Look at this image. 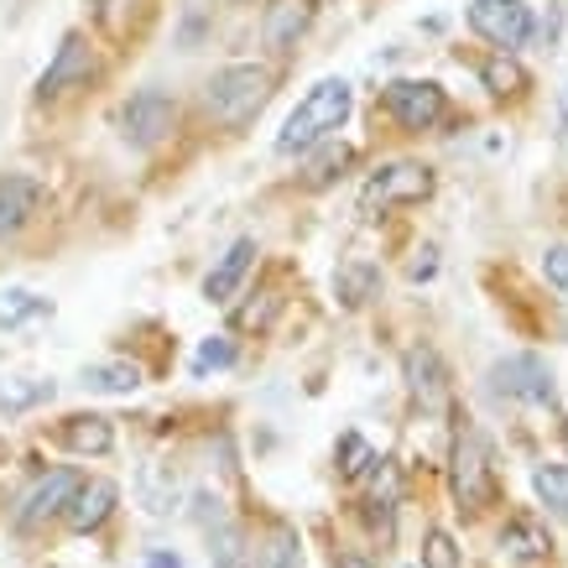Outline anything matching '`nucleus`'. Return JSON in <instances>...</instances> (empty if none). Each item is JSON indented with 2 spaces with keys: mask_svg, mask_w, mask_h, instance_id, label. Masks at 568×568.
<instances>
[{
  "mask_svg": "<svg viewBox=\"0 0 568 568\" xmlns=\"http://www.w3.org/2000/svg\"><path fill=\"white\" fill-rule=\"evenodd\" d=\"M349 104H355V94H349L345 79H318V84L297 100V110L282 121V136H276V152L293 156V152H308V146H318V141H328L339 125L349 121Z\"/></svg>",
  "mask_w": 568,
  "mask_h": 568,
  "instance_id": "1",
  "label": "nucleus"
},
{
  "mask_svg": "<svg viewBox=\"0 0 568 568\" xmlns=\"http://www.w3.org/2000/svg\"><path fill=\"white\" fill-rule=\"evenodd\" d=\"M448 485H454V500H459V511H485V506H496V454L485 444V433L465 428L454 438V459H448Z\"/></svg>",
  "mask_w": 568,
  "mask_h": 568,
  "instance_id": "2",
  "label": "nucleus"
},
{
  "mask_svg": "<svg viewBox=\"0 0 568 568\" xmlns=\"http://www.w3.org/2000/svg\"><path fill=\"white\" fill-rule=\"evenodd\" d=\"M266 100H272V73L256 69V63H230V69H220L204 89L209 115L220 125H230V131L251 121Z\"/></svg>",
  "mask_w": 568,
  "mask_h": 568,
  "instance_id": "3",
  "label": "nucleus"
},
{
  "mask_svg": "<svg viewBox=\"0 0 568 568\" xmlns=\"http://www.w3.org/2000/svg\"><path fill=\"white\" fill-rule=\"evenodd\" d=\"M428 193H433V173L423 162H386L361 189V214L365 220H381V214H392V209L423 204Z\"/></svg>",
  "mask_w": 568,
  "mask_h": 568,
  "instance_id": "4",
  "label": "nucleus"
},
{
  "mask_svg": "<svg viewBox=\"0 0 568 568\" xmlns=\"http://www.w3.org/2000/svg\"><path fill=\"white\" fill-rule=\"evenodd\" d=\"M490 386L511 402H527V407H552L558 402V381H552V365L542 355H506V361L490 371Z\"/></svg>",
  "mask_w": 568,
  "mask_h": 568,
  "instance_id": "5",
  "label": "nucleus"
},
{
  "mask_svg": "<svg viewBox=\"0 0 568 568\" xmlns=\"http://www.w3.org/2000/svg\"><path fill=\"white\" fill-rule=\"evenodd\" d=\"M381 100H386V110H392V121L402 131H433L448 115L444 89L433 84V79H392Z\"/></svg>",
  "mask_w": 568,
  "mask_h": 568,
  "instance_id": "6",
  "label": "nucleus"
},
{
  "mask_svg": "<svg viewBox=\"0 0 568 568\" xmlns=\"http://www.w3.org/2000/svg\"><path fill=\"white\" fill-rule=\"evenodd\" d=\"M469 27H475L490 48L511 52L532 37V6H527V0H475V6H469Z\"/></svg>",
  "mask_w": 568,
  "mask_h": 568,
  "instance_id": "7",
  "label": "nucleus"
},
{
  "mask_svg": "<svg viewBox=\"0 0 568 568\" xmlns=\"http://www.w3.org/2000/svg\"><path fill=\"white\" fill-rule=\"evenodd\" d=\"M178 121V100L168 94V89H141V94H131V104H125V141L131 146H156V141H168V131H173Z\"/></svg>",
  "mask_w": 568,
  "mask_h": 568,
  "instance_id": "8",
  "label": "nucleus"
},
{
  "mask_svg": "<svg viewBox=\"0 0 568 568\" xmlns=\"http://www.w3.org/2000/svg\"><path fill=\"white\" fill-rule=\"evenodd\" d=\"M79 485H84V480H79L73 469H52V475H42V480H37L32 490H27V500H21L17 527H21V532H32V527H42V521L63 517Z\"/></svg>",
  "mask_w": 568,
  "mask_h": 568,
  "instance_id": "9",
  "label": "nucleus"
},
{
  "mask_svg": "<svg viewBox=\"0 0 568 568\" xmlns=\"http://www.w3.org/2000/svg\"><path fill=\"white\" fill-rule=\"evenodd\" d=\"M89 73H94V58H89V42L79 32H69L63 42H58V52H52L48 73H42V84H37V94L42 100H63L69 89H84Z\"/></svg>",
  "mask_w": 568,
  "mask_h": 568,
  "instance_id": "10",
  "label": "nucleus"
},
{
  "mask_svg": "<svg viewBox=\"0 0 568 568\" xmlns=\"http://www.w3.org/2000/svg\"><path fill=\"white\" fill-rule=\"evenodd\" d=\"M402 376H407V392L423 413H444L448 407V376H444V361L433 355L428 345L407 349V361H402Z\"/></svg>",
  "mask_w": 568,
  "mask_h": 568,
  "instance_id": "11",
  "label": "nucleus"
},
{
  "mask_svg": "<svg viewBox=\"0 0 568 568\" xmlns=\"http://www.w3.org/2000/svg\"><path fill=\"white\" fill-rule=\"evenodd\" d=\"M318 17V0H266V17H261V37L272 52H293L297 37L313 27Z\"/></svg>",
  "mask_w": 568,
  "mask_h": 568,
  "instance_id": "12",
  "label": "nucleus"
},
{
  "mask_svg": "<svg viewBox=\"0 0 568 568\" xmlns=\"http://www.w3.org/2000/svg\"><path fill=\"white\" fill-rule=\"evenodd\" d=\"M136 500L152 511V517H173L178 500H183V480H178L173 465H162V459H146L136 469Z\"/></svg>",
  "mask_w": 568,
  "mask_h": 568,
  "instance_id": "13",
  "label": "nucleus"
},
{
  "mask_svg": "<svg viewBox=\"0 0 568 568\" xmlns=\"http://www.w3.org/2000/svg\"><path fill=\"white\" fill-rule=\"evenodd\" d=\"M115 500H121V490L110 480H84L79 490H73V500H69V527L73 532H100L104 521H110V511H115Z\"/></svg>",
  "mask_w": 568,
  "mask_h": 568,
  "instance_id": "14",
  "label": "nucleus"
},
{
  "mask_svg": "<svg viewBox=\"0 0 568 568\" xmlns=\"http://www.w3.org/2000/svg\"><path fill=\"white\" fill-rule=\"evenodd\" d=\"M42 204V183L27 173H0V235H17Z\"/></svg>",
  "mask_w": 568,
  "mask_h": 568,
  "instance_id": "15",
  "label": "nucleus"
},
{
  "mask_svg": "<svg viewBox=\"0 0 568 568\" xmlns=\"http://www.w3.org/2000/svg\"><path fill=\"white\" fill-rule=\"evenodd\" d=\"M58 444L73 448V454H94V459H100V454L115 448V428H110V417H100V413H73L58 423Z\"/></svg>",
  "mask_w": 568,
  "mask_h": 568,
  "instance_id": "16",
  "label": "nucleus"
},
{
  "mask_svg": "<svg viewBox=\"0 0 568 568\" xmlns=\"http://www.w3.org/2000/svg\"><path fill=\"white\" fill-rule=\"evenodd\" d=\"M251 266H256V241H235V245H230V251L220 256V266L204 276V297H209V303H230Z\"/></svg>",
  "mask_w": 568,
  "mask_h": 568,
  "instance_id": "17",
  "label": "nucleus"
},
{
  "mask_svg": "<svg viewBox=\"0 0 568 568\" xmlns=\"http://www.w3.org/2000/svg\"><path fill=\"white\" fill-rule=\"evenodd\" d=\"M500 548L511 552L517 564H542V558L552 552V537L532 511H517V517L506 521V532H500Z\"/></svg>",
  "mask_w": 568,
  "mask_h": 568,
  "instance_id": "18",
  "label": "nucleus"
},
{
  "mask_svg": "<svg viewBox=\"0 0 568 568\" xmlns=\"http://www.w3.org/2000/svg\"><path fill=\"white\" fill-rule=\"evenodd\" d=\"M52 402V381H32V376H0V417H21Z\"/></svg>",
  "mask_w": 568,
  "mask_h": 568,
  "instance_id": "19",
  "label": "nucleus"
},
{
  "mask_svg": "<svg viewBox=\"0 0 568 568\" xmlns=\"http://www.w3.org/2000/svg\"><path fill=\"white\" fill-rule=\"evenodd\" d=\"M37 318H52V297H37L27 287H0V328H21Z\"/></svg>",
  "mask_w": 568,
  "mask_h": 568,
  "instance_id": "20",
  "label": "nucleus"
},
{
  "mask_svg": "<svg viewBox=\"0 0 568 568\" xmlns=\"http://www.w3.org/2000/svg\"><path fill=\"white\" fill-rule=\"evenodd\" d=\"M480 84L490 89V94H500V100H511V94H521V89H527V69H521L511 52L496 48V52H490V58L480 63Z\"/></svg>",
  "mask_w": 568,
  "mask_h": 568,
  "instance_id": "21",
  "label": "nucleus"
},
{
  "mask_svg": "<svg viewBox=\"0 0 568 568\" xmlns=\"http://www.w3.org/2000/svg\"><path fill=\"white\" fill-rule=\"evenodd\" d=\"M84 386H89V392L131 396V392L141 386V365H131V361H104V365H89V371H84Z\"/></svg>",
  "mask_w": 568,
  "mask_h": 568,
  "instance_id": "22",
  "label": "nucleus"
},
{
  "mask_svg": "<svg viewBox=\"0 0 568 568\" xmlns=\"http://www.w3.org/2000/svg\"><path fill=\"white\" fill-rule=\"evenodd\" d=\"M381 287V272L371 266V261H345L339 266V276H334V293L345 297L349 308H361V303H371Z\"/></svg>",
  "mask_w": 568,
  "mask_h": 568,
  "instance_id": "23",
  "label": "nucleus"
},
{
  "mask_svg": "<svg viewBox=\"0 0 568 568\" xmlns=\"http://www.w3.org/2000/svg\"><path fill=\"white\" fill-rule=\"evenodd\" d=\"M251 558H256V568H297V564H303L297 532H293V527H272V537H266L261 548H251Z\"/></svg>",
  "mask_w": 568,
  "mask_h": 568,
  "instance_id": "24",
  "label": "nucleus"
},
{
  "mask_svg": "<svg viewBox=\"0 0 568 568\" xmlns=\"http://www.w3.org/2000/svg\"><path fill=\"white\" fill-rule=\"evenodd\" d=\"M532 490H537V500L548 506L558 521H568V465H542L532 475Z\"/></svg>",
  "mask_w": 568,
  "mask_h": 568,
  "instance_id": "25",
  "label": "nucleus"
},
{
  "mask_svg": "<svg viewBox=\"0 0 568 568\" xmlns=\"http://www.w3.org/2000/svg\"><path fill=\"white\" fill-rule=\"evenodd\" d=\"M334 459H339V480H361L365 469L376 465V448L365 444L361 433H345V438H339V454H334Z\"/></svg>",
  "mask_w": 568,
  "mask_h": 568,
  "instance_id": "26",
  "label": "nucleus"
},
{
  "mask_svg": "<svg viewBox=\"0 0 568 568\" xmlns=\"http://www.w3.org/2000/svg\"><path fill=\"white\" fill-rule=\"evenodd\" d=\"M209 542H214V558H220V568H245V558H251V548H245V537L230 527V521H214L209 527Z\"/></svg>",
  "mask_w": 568,
  "mask_h": 568,
  "instance_id": "27",
  "label": "nucleus"
},
{
  "mask_svg": "<svg viewBox=\"0 0 568 568\" xmlns=\"http://www.w3.org/2000/svg\"><path fill=\"white\" fill-rule=\"evenodd\" d=\"M235 355H241V345H235L230 334H214V339H204V345H199V355H193V376L224 371V365H235Z\"/></svg>",
  "mask_w": 568,
  "mask_h": 568,
  "instance_id": "28",
  "label": "nucleus"
},
{
  "mask_svg": "<svg viewBox=\"0 0 568 568\" xmlns=\"http://www.w3.org/2000/svg\"><path fill=\"white\" fill-rule=\"evenodd\" d=\"M423 564L428 568H465L459 564V542H454L444 527H433V532L423 537Z\"/></svg>",
  "mask_w": 568,
  "mask_h": 568,
  "instance_id": "29",
  "label": "nucleus"
},
{
  "mask_svg": "<svg viewBox=\"0 0 568 568\" xmlns=\"http://www.w3.org/2000/svg\"><path fill=\"white\" fill-rule=\"evenodd\" d=\"M349 162H355V146H328L318 162H313V173H308V183H334V178L345 173Z\"/></svg>",
  "mask_w": 568,
  "mask_h": 568,
  "instance_id": "30",
  "label": "nucleus"
},
{
  "mask_svg": "<svg viewBox=\"0 0 568 568\" xmlns=\"http://www.w3.org/2000/svg\"><path fill=\"white\" fill-rule=\"evenodd\" d=\"M542 272H548L552 287H564V293H568V245H548V256H542Z\"/></svg>",
  "mask_w": 568,
  "mask_h": 568,
  "instance_id": "31",
  "label": "nucleus"
},
{
  "mask_svg": "<svg viewBox=\"0 0 568 568\" xmlns=\"http://www.w3.org/2000/svg\"><path fill=\"white\" fill-rule=\"evenodd\" d=\"M433 272H438V251H433V245H423V251H417V261L407 266V276H413V282H428Z\"/></svg>",
  "mask_w": 568,
  "mask_h": 568,
  "instance_id": "32",
  "label": "nucleus"
},
{
  "mask_svg": "<svg viewBox=\"0 0 568 568\" xmlns=\"http://www.w3.org/2000/svg\"><path fill=\"white\" fill-rule=\"evenodd\" d=\"M146 568H183V558H178V552H168V548H156L152 558H146Z\"/></svg>",
  "mask_w": 568,
  "mask_h": 568,
  "instance_id": "33",
  "label": "nucleus"
},
{
  "mask_svg": "<svg viewBox=\"0 0 568 568\" xmlns=\"http://www.w3.org/2000/svg\"><path fill=\"white\" fill-rule=\"evenodd\" d=\"M558 131H564V141H568V89H564V100H558Z\"/></svg>",
  "mask_w": 568,
  "mask_h": 568,
  "instance_id": "34",
  "label": "nucleus"
},
{
  "mask_svg": "<svg viewBox=\"0 0 568 568\" xmlns=\"http://www.w3.org/2000/svg\"><path fill=\"white\" fill-rule=\"evenodd\" d=\"M334 568H371V564H361V558H339Z\"/></svg>",
  "mask_w": 568,
  "mask_h": 568,
  "instance_id": "35",
  "label": "nucleus"
}]
</instances>
